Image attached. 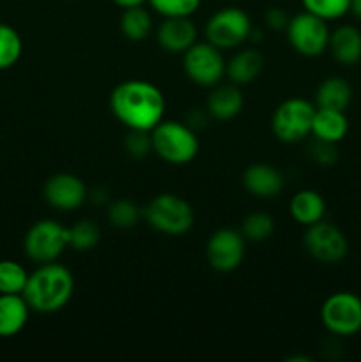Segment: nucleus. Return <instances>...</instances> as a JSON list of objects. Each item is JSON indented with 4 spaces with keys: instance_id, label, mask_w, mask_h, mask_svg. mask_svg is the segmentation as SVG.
<instances>
[{
    "instance_id": "5",
    "label": "nucleus",
    "mask_w": 361,
    "mask_h": 362,
    "mask_svg": "<svg viewBox=\"0 0 361 362\" xmlns=\"http://www.w3.org/2000/svg\"><path fill=\"white\" fill-rule=\"evenodd\" d=\"M69 246V228L53 219H41L34 223L25 233L23 250L32 262L50 264Z\"/></svg>"
},
{
    "instance_id": "21",
    "label": "nucleus",
    "mask_w": 361,
    "mask_h": 362,
    "mask_svg": "<svg viewBox=\"0 0 361 362\" xmlns=\"http://www.w3.org/2000/svg\"><path fill=\"white\" fill-rule=\"evenodd\" d=\"M262 67H264L262 53L255 48H248L230 59V62L227 64V76L232 83L246 85L262 73Z\"/></svg>"
},
{
    "instance_id": "32",
    "label": "nucleus",
    "mask_w": 361,
    "mask_h": 362,
    "mask_svg": "<svg viewBox=\"0 0 361 362\" xmlns=\"http://www.w3.org/2000/svg\"><path fill=\"white\" fill-rule=\"evenodd\" d=\"M310 158L321 166H333L338 161V148H336V144L315 138L314 144L310 145Z\"/></svg>"
},
{
    "instance_id": "26",
    "label": "nucleus",
    "mask_w": 361,
    "mask_h": 362,
    "mask_svg": "<svg viewBox=\"0 0 361 362\" xmlns=\"http://www.w3.org/2000/svg\"><path fill=\"white\" fill-rule=\"evenodd\" d=\"M28 272L14 260H0V293H23Z\"/></svg>"
},
{
    "instance_id": "15",
    "label": "nucleus",
    "mask_w": 361,
    "mask_h": 362,
    "mask_svg": "<svg viewBox=\"0 0 361 362\" xmlns=\"http://www.w3.org/2000/svg\"><path fill=\"white\" fill-rule=\"evenodd\" d=\"M283 175L275 166L265 163L250 165L243 173V186L257 198H275L283 189Z\"/></svg>"
},
{
    "instance_id": "6",
    "label": "nucleus",
    "mask_w": 361,
    "mask_h": 362,
    "mask_svg": "<svg viewBox=\"0 0 361 362\" xmlns=\"http://www.w3.org/2000/svg\"><path fill=\"white\" fill-rule=\"evenodd\" d=\"M315 108L310 101L301 98H290L283 101L273 113L271 129L280 141L296 144L311 134Z\"/></svg>"
},
{
    "instance_id": "12",
    "label": "nucleus",
    "mask_w": 361,
    "mask_h": 362,
    "mask_svg": "<svg viewBox=\"0 0 361 362\" xmlns=\"http://www.w3.org/2000/svg\"><path fill=\"white\" fill-rule=\"evenodd\" d=\"M246 239L234 228H219L209 237L205 257L209 265L218 272H232L243 264Z\"/></svg>"
},
{
    "instance_id": "3",
    "label": "nucleus",
    "mask_w": 361,
    "mask_h": 362,
    "mask_svg": "<svg viewBox=\"0 0 361 362\" xmlns=\"http://www.w3.org/2000/svg\"><path fill=\"white\" fill-rule=\"evenodd\" d=\"M151 228L163 235H184L195 223L193 207L184 198L173 193H161L152 198L142 211Z\"/></svg>"
},
{
    "instance_id": "24",
    "label": "nucleus",
    "mask_w": 361,
    "mask_h": 362,
    "mask_svg": "<svg viewBox=\"0 0 361 362\" xmlns=\"http://www.w3.org/2000/svg\"><path fill=\"white\" fill-rule=\"evenodd\" d=\"M23 42L11 25L0 23V71L13 67L20 60Z\"/></svg>"
},
{
    "instance_id": "33",
    "label": "nucleus",
    "mask_w": 361,
    "mask_h": 362,
    "mask_svg": "<svg viewBox=\"0 0 361 362\" xmlns=\"http://www.w3.org/2000/svg\"><path fill=\"white\" fill-rule=\"evenodd\" d=\"M289 20L290 18L287 16L285 11L280 9V7H273V9H269L268 14H265V21H268L269 27L275 28V30H278V28H287Z\"/></svg>"
},
{
    "instance_id": "18",
    "label": "nucleus",
    "mask_w": 361,
    "mask_h": 362,
    "mask_svg": "<svg viewBox=\"0 0 361 362\" xmlns=\"http://www.w3.org/2000/svg\"><path fill=\"white\" fill-rule=\"evenodd\" d=\"M244 98L239 85H214L207 98V112L216 120H230L237 117L243 110Z\"/></svg>"
},
{
    "instance_id": "7",
    "label": "nucleus",
    "mask_w": 361,
    "mask_h": 362,
    "mask_svg": "<svg viewBox=\"0 0 361 362\" xmlns=\"http://www.w3.org/2000/svg\"><path fill=\"white\" fill-rule=\"evenodd\" d=\"M251 20L239 7H223L205 23V37L219 49H232L251 35Z\"/></svg>"
},
{
    "instance_id": "31",
    "label": "nucleus",
    "mask_w": 361,
    "mask_h": 362,
    "mask_svg": "<svg viewBox=\"0 0 361 362\" xmlns=\"http://www.w3.org/2000/svg\"><path fill=\"white\" fill-rule=\"evenodd\" d=\"M124 148L131 158L142 159L152 152V140L149 131L130 129V134L124 140Z\"/></svg>"
},
{
    "instance_id": "8",
    "label": "nucleus",
    "mask_w": 361,
    "mask_h": 362,
    "mask_svg": "<svg viewBox=\"0 0 361 362\" xmlns=\"http://www.w3.org/2000/svg\"><path fill=\"white\" fill-rule=\"evenodd\" d=\"M287 39L290 46L303 57H319L328 49L329 32L328 21L315 14L303 11L290 18L287 23Z\"/></svg>"
},
{
    "instance_id": "19",
    "label": "nucleus",
    "mask_w": 361,
    "mask_h": 362,
    "mask_svg": "<svg viewBox=\"0 0 361 362\" xmlns=\"http://www.w3.org/2000/svg\"><path fill=\"white\" fill-rule=\"evenodd\" d=\"M349 131V120L345 112L331 108H315L314 122H311V134L317 140L329 141V144H338L347 136Z\"/></svg>"
},
{
    "instance_id": "20",
    "label": "nucleus",
    "mask_w": 361,
    "mask_h": 362,
    "mask_svg": "<svg viewBox=\"0 0 361 362\" xmlns=\"http://www.w3.org/2000/svg\"><path fill=\"white\" fill-rule=\"evenodd\" d=\"M289 211L294 221L303 226H310L324 219L326 202L317 191L303 189L294 194L292 200H290Z\"/></svg>"
},
{
    "instance_id": "30",
    "label": "nucleus",
    "mask_w": 361,
    "mask_h": 362,
    "mask_svg": "<svg viewBox=\"0 0 361 362\" xmlns=\"http://www.w3.org/2000/svg\"><path fill=\"white\" fill-rule=\"evenodd\" d=\"M152 9L165 18L191 16L197 13L202 0H147Z\"/></svg>"
},
{
    "instance_id": "34",
    "label": "nucleus",
    "mask_w": 361,
    "mask_h": 362,
    "mask_svg": "<svg viewBox=\"0 0 361 362\" xmlns=\"http://www.w3.org/2000/svg\"><path fill=\"white\" fill-rule=\"evenodd\" d=\"M115 6L122 7V9H127V7H134V6H144V2L147 0H112Z\"/></svg>"
},
{
    "instance_id": "11",
    "label": "nucleus",
    "mask_w": 361,
    "mask_h": 362,
    "mask_svg": "<svg viewBox=\"0 0 361 362\" xmlns=\"http://www.w3.org/2000/svg\"><path fill=\"white\" fill-rule=\"evenodd\" d=\"M303 244L308 255L321 264H338L347 257V251H349L345 233L338 226L324 219L306 226Z\"/></svg>"
},
{
    "instance_id": "16",
    "label": "nucleus",
    "mask_w": 361,
    "mask_h": 362,
    "mask_svg": "<svg viewBox=\"0 0 361 362\" xmlns=\"http://www.w3.org/2000/svg\"><path fill=\"white\" fill-rule=\"evenodd\" d=\"M30 306L21 293H0V338H13L27 325Z\"/></svg>"
},
{
    "instance_id": "25",
    "label": "nucleus",
    "mask_w": 361,
    "mask_h": 362,
    "mask_svg": "<svg viewBox=\"0 0 361 362\" xmlns=\"http://www.w3.org/2000/svg\"><path fill=\"white\" fill-rule=\"evenodd\" d=\"M101 239V230L92 219H80L69 226V247L74 251H91L98 246Z\"/></svg>"
},
{
    "instance_id": "28",
    "label": "nucleus",
    "mask_w": 361,
    "mask_h": 362,
    "mask_svg": "<svg viewBox=\"0 0 361 362\" xmlns=\"http://www.w3.org/2000/svg\"><path fill=\"white\" fill-rule=\"evenodd\" d=\"M275 232V219L268 212H251L244 218L241 233L251 243H262Z\"/></svg>"
},
{
    "instance_id": "17",
    "label": "nucleus",
    "mask_w": 361,
    "mask_h": 362,
    "mask_svg": "<svg viewBox=\"0 0 361 362\" xmlns=\"http://www.w3.org/2000/svg\"><path fill=\"white\" fill-rule=\"evenodd\" d=\"M328 49L342 66H354L361 60V32L353 25H342L329 35Z\"/></svg>"
},
{
    "instance_id": "2",
    "label": "nucleus",
    "mask_w": 361,
    "mask_h": 362,
    "mask_svg": "<svg viewBox=\"0 0 361 362\" xmlns=\"http://www.w3.org/2000/svg\"><path fill=\"white\" fill-rule=\"evenodd\" d=\"M74 292V278L64 265L50 262L41 264L32 274L21 296L25 297L32 311L55 313L67 306Z\"/></svg>"
},
{
    "instance_id": "4",
    "label": "nucleus",
    "mask_w": 361,
    "mask_h": 362,
    "mask_svg": "<svg viewBox=\"0 0 361 362\" xmlns=\"http://www.w3.org/2000/svg\"><path fill=\"white\" fill-rule=\"evenodd\" d=\"M152 152L170 165H186L198 154V138L191 126L163 119L151 131Z\"/></svg>"
},
{
    "instance_id": "27",
    "label": "nucleus",
    "mask_w": 361,
    "mask_h": 362,
    "mask_svg": "<svg viewBox=\"0 0 361 362\" xmlns=\"http://www.w3.org/2000/svg\"><path fill=\"white\" fill-rule=\"evenodd\" d=\"M106 218H108V221L115 228L126 230L133 228L140 221L142 211L138 209V205L134 202L122 198V200H115L108 205V209H106Z\"/></svg>"
},
{
    "instance_id": "10",
    "label": "nucleus",
    "mask_w": 361,
    "mask_h": 362,
    "mask_svg": "<svg viewBox=\"0 0 361 362\" xmlns=\"http://www.w3.org/2000/svg\"><path fill=\"white\" fill-rule=\"evenodd\" d=\"M184 55V73L200 87H214L227 74V62L222 49L209 41L195 42Z\"/></svg>"
},
{
    "instance_id": "35",
    "label": "nucleus",
    "mask_w": 361,
    "mask_h": 362,
    "mask_svg": "<svg viewBox=\"0 0 361 362\" xmlns=\"http://www.w3.org/2000/svg\"><path fill=\"white\" fill-rule=\"evenodd\" d=\"M350 13L361 20V0H350Z\"/></svg>"
},
{
    "instance_id": "23",
    "label": "nucleus",
    "mask_w": 361,
    "mask_h": 362,
    "mask_svg": "<svg viewBox=\"0 0 361 362\" xmlns=\"http://www.w3.org/2000/svg\"><path fill=\"white\" fill-rule=\"evenodd\" d=\"M119 25L120 32L130 41H144L152 30V16L147 9H144V6L127 7L120 14Z\"/></svg>"
},
{
    "instance_id": "1",
    "label": "nucleus",
    "mask_w": 361,
    "mask_h": 362,
    "mask_svg": "<svg viewBox=\"0 0 361 362\" xmlns=\"http://www.w3.org/2000/svg\"><path fill=\"white\" fill-rule=\"evenodd\" d=\"M165 108V95L151 81L126 80L110 94V110L127 129L151 133L163 120Z\"/></svg>"
},
{
    "instance_id": "29",
    "label": "nucleus",
    "mask_w": 361,
    "mask_h": 362,
    "mask_svg": "<svg viewBox=\"0 0 361 362\" xmlns=\"http://www.w3.org/2000/svg\"><path fill=\"white\" fill-rule=\"evenodd\" d=\"M304 11L326 21L340 20L350 13V0H301Z\"/></svg>"
},
{
    "instance_id": "13",
    "label": "nucleus",
    "mask_w": 361,
    "mask_h": 362,
    "mask_svg": "<svg viewBox=\"0 0 361 362\" xmlns=\"http://www.w3.org/2000/svg\"><path fill=\"white\" fill-rule=\"evenodd\" d=\"M42 194L53 209L71 212L81 207V204L87 200L88 191L80 177L73 175V173H57L46 180Z\"/></svg>"
},
{
    "instance_id": "9",
    "label": "nucleus",
    "mask_w": 361,
    "mask_h": 362,
    "mask_svg": "<svg viewBox=\"0 0 361 362\" xmlns=\"http://www.w3.org/2000/svg\"><path fill=\"white\" fill-rule=\"evenodd\" d=\"M322 325L331 334L354 336L361 331V299L353 292H336L321 308Z\"/></svg>"
},
{
    "instance_id": "14",
    "label": "nucleus",
    "mask_w": 361,
    "mask_h": 362,
    "mask_svg": "<svg viewBox=\"0 0 361 362\" xmlns=\"http://www.w3.org/2000/svg\"><path fill=\"white\" fill-rule=\"evenodd\" d=\"M197 27L190 16L165 18L158 27L156 39L168 53H184L197 42Z\"/></svg>"
},
{
    "instance_id": "22",
    "label": "nucleus",
    "mask_w": 361,
    "mask_h": 362,
    "mask_svg": "<svg viewBox=\"0 0 361 362\" xmlns=\"http://www.w3.org/2000/svg\"><path fill=\"white\" fill-rule=\"evenodd\" d=\"M353 101V87L343 78L331 76L326 78L317 88L315 103L319 108H331L345 112Z\"/></svg>"
}]
</instances>
